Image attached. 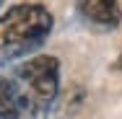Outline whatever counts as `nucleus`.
Returning a JSON list of instances; mask_svg holds the SVG:
<instances>
[{"mask_svg": "<svg viewBox=\"0 0 122 119\" xmlns=\"http://www.w3.org/2000/svg\"><path fill=\"white\" fill-rule=\"evenodd\" d=\"M0 119H21L18 106H16V96L10 88L8 78H0Z\"/></svg>", "mask_w": 122, "mask_h": 119, "instance_id": "20e7f679", "label": "nucleus"}, {"mask_svg": "<svg viewBox=\"0 0 122 119\" xmlns=\"http://www.w3.org/2000/svg\"><path fill=\"white\" fill-rule=\"evenodd\" d=\"M55 18L42 3H18L0 16V67L24 62L47 44Z\"/></svg>", "mask_w": 122, "mask_h": 119, "instance_id": "f257e3e1", "label": "nucleus"}, {"mask_svg": "<svg viewBox=\"0 0 122 119\" xmlns=\"http://www.w3.org/2000/svg\"><path fill=\"white\" fill-rule=\"evenodd\" d=\"M3 3H5V0H0V5H3Z\"/></svg>", "mask_w": 122, "mask_h": 119, "instance_id": "423d86ee", "label": "nucleus"}, {"mask_svg": "<svg viewBox=\"0 0 122 119\" xmlns=\"http://www.w3.org/2000/svg\"><path fill=\"white\" fill-rule=\"evenodd\" d=\"M10 88L21 119H47L60 93V60L34 54L10 72Z\"/></svg>", "mask_w": 122, "mask_h": 119, "instance_id": "f03ea898", "label": "nucleus"}, {"mask_svg": "<svg viewBox=\"0 0 122 119\" xmlns=\"http://www.w3.org/2000/svg\"><path fill=\"white\" fill-rule=\"evenodd\" d=\"M78 13L99 29H117L122 24V8L120 0H75Z\"/></svg>", "mask_w": 122, "mask_h": 119, "instance_id": "7ed1b4c3", "label": "nucleus"}, {"mask_svg": "<svg viewBox=\"0 0 122 119\" xmlns=\"http://www.w3.org/2000/svg\"><path fill=\"white\" fill-rule=\"evenodd\" d=\"M112 70L122 72V54H120V57H117V60H114V62H112Z\"/></svg>", "mask_w": 122, "mask_h": 119, "instance_id": "39448f33", "label": "nucleus"}]
</instances>
